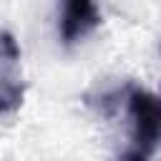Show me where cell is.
<instances>
[{
  "label": "cell",
  "mask_w": 161,
  "mask_h": 161,
  "mask_svg": "<svg viewBox=\"0 0 161 161\" xmlns=\"http://www.w3.org/2000/svg\"><path fill=\"white\" fill-rule=\"evenodd\" d=\"M101 108L111 116L123 118L126 148L121 158L143 161L151 158L161 146V98L148 88L126 80L113 91L101 93Z\"/></svg>",
  "instance_id": "cell-1"
},
{
  "label": "cell",
  "mask_w": 161,
  "mask_h": 161,
  "mask_svg": "<svg viewBox=\"0 0 161 161\" xmlns=\"http://www.w3.org/2000/svg\"><path fill=\"white\" fill-rule=\"evenodd\" d=\"M25 80L20 68V48L13 33L0 30V116H10L23 106Z\"/></svg>",
  "instance_id": "cell-2"
},
{
  "label": "cell",
  "mask_w": 161,
  "mask_h": 161,
  "mask_svg": "<svg viewBox=\"0 0 161 161\" xmlns=\"http://www.w3.org/2000/svg\"><path fill=\"white\" fill-rule=\"evenodd\" d=\"M101 25V10L96 0H60L58 35L65 45H75Z\"/></svg>",
  "instance_id": "cell-3"
}]
</instances>
